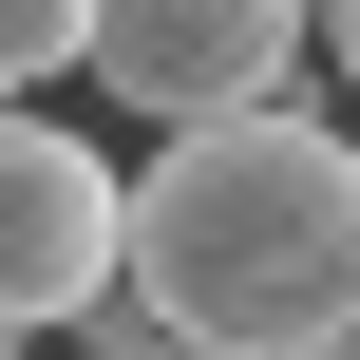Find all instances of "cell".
<instances>
[{
    "instance_id": "3957f363",
    "label": "cell",
    "mask_w": 360,
    "mask_h": 360,
    "mask_svg": "<svg viewBox=\"0 0 360 360\" xmlns=\"http://www.w3.org/2000/svg\"><path fill=\"white\" fill-rule=\"evenodd\" d=\"M304 38H323V0H114L95 76H114L152 133H190V114H266Z\"/></svg>"
},
{
    "instance_id": "7a4b0ae2",
    "label": "cell",
    "mask_w": 360,
    "mask_h": 360,
    "mask_svg": "<svg viewBox=\"0 0 360 360\" xmlns=\"http://www.w3.org/2000/svg\"><path fill=\"white\" fill-rule=\"evenodd\" d=\"M114 285H133V190H114V152H76L57 114H19V133H0V323L57 342V323H114Z\"/></svg>"
},
{
    "instance_id": "5b68a950",
    "label": "cell",
    "mask_w": 360,
    "mask_h": 360,
    "mask_svg": "<svg viewBox=\"0 0 360 360\" xmlns=\"http://www.w3.org/2000/svg\"><path fill=\"white\" fill-rule=\"evenodd\" d=\"M95 360H228V342H190V323H152V304H114V323H95Z\"/></svg>"
},
{
    "instance_id": "6da1fadb",
    "label": "cell",
    "mask_w": 360,
    "mask_h": 360,
    "mask_svg": "<svg viewBox=\"0 0 360 360\" xmlns=\"http://www.w3.org/2000/svg\"><path fill=\"white\" fill-rule=\"evenodd\" d=\"M133 304L228 360H342L360 342V152L323 114H190L133 171Z\"/></svg>"
},
{
    "instance_id": "8992f818",
    "label": "cell",
    "mask_w": 360,
    "mask_h": 360,
    "mask_svg": "<svg viewBox=\"0 0 360 360\" xmlns=\"http://www.w3.org/2000/svg\"><path fill=\"white\" fill-rule=\"evenodd\" d=\"M323 57H342V76H360V0H323Z\"/></svg>"
},
{
    "instance_id": "277c9868",
    "label": "cell",
    "mask_w": 360,
    "mask_h": 360,
    "mask_svg": "<svg viewBox=\"0 0 360 360\" xmlns=\"http://www.w3.org/2000/svg\"><path fill=\"white\" fill-rule=\"evenodd\" d=\"M114 0H0V76H95Z\"/></svg>"
}]
</instances>
